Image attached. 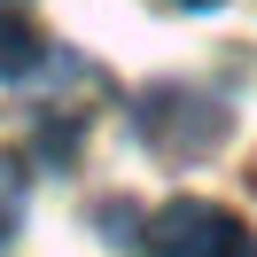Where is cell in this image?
Segmentation results:
<instances>
[{"mask_svg":"<svg viewBox=\"0 0 257 257\" xmlns=\"http://www.w3.org/2000/svg\"><path fill=\"white\" fill-rule=\"evenodd\" d=\"M148 257H257L249 226L234 218L226 203H203V195H179L148 218Z\"/></svg>","mask_w":257,"mask_h":257,"instance_id":"1","label":"cell"},{"mask_svg":"<svg viewBox=\"0 0 257 257\" xmlns=\"http://www.w3.org/2000/svg\"><path fill=\"white\" fill-rule=\"evenodd\" d=\"M133 117H141V141L156 156H172V164H187V156L226 141V109L210 94H195V86H148Z\"/></svg>","mask_w":257,"mask_h":257,"instance_id":"2","label":"cell"},{"mask_svg":"<svg viewBox=\"0 0 257 257\" xmlns=\"http://www.w3.org/2000/svg\"><path fill=\"white\" fill-rule=\"evenodd\" d=\"M47 63V32L24 0H0V78H32Z\"/></svg>","mask_w":257,"mask_h":257,"instance_id":"3","label":"cell"},{"mask_svg":"<svg viewBox=\"0 0 257 257\" xmlns=\"http://www.w3.org/2000/svg\"><path fill=\"white\" fill-rule=\"evenodd\" d=\"M16 203H24V164L0 156V249H8V226H16Z\"/></svg>","mask_w":257,"mask_h":257,"instance_id":"4","label":"cell"},{"mask_svg":"<svg viewBox=\"0 0 257 257\" xmlns=\"http://www.w3.org/2000/svg\"><path fill=\"white\" fill-rule=\"evenodd\" d=\"M179 8H210V0H179Z\"/></svg>","mask_w":257,"mask_h":257,"instance_id":"5","label":"cell"}]
</instances>
